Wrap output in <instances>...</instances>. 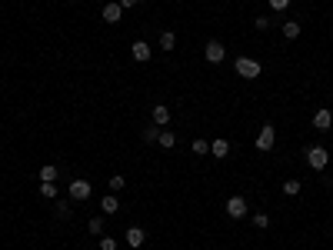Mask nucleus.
I'll use <instances>...</instances> for the list:
<instances>
[{
    "instance_id": "18",
    "label": "nucleus",
    "mask_w": 333,
    "mask_h": 250,
    "mask_svg": "<svg viewBox=\"0 0 333 250\" xmlns=\"http://www.w3.org/2000/svg\"><path fill=\"white\" fill-rule=\"evenodd\" d=\"M283 194L297 197V194H300V180H283Z\"/></svg>"
},
{
    "instance_id": "3",
    "label": "nucleus",
    "mask_w": 333,
    "mask_h": 250,
    "mask_svg": "<svg viewBox=\"0 0 333 250\" xmlns=\"http://www.w3.org/2000/svg\"><path fill=\"white\" fill-rule=\"evenodd\" d=\"M203 54H206V60H210V64H220L223 57H227V47H223L220 40H210V44L203 47Z\"/></svg>"
},
{
    "instance_id": "4",
    "label": "nucleus",
    "mask_w": 333,
    "mask_h": 250,
    "mask_svg": "<svg viewBox=\"0 0 333 250\" xmlns=\"http://www.w3.org/2000/svg\"><path fill=\"white\" fill-rule=\"evenodd\" d=\"M227 214H230L233 220H240V217H246V200L243 197H230V200H227Z\"/></svg>"
},
{
    "instance_id": "8",
    "label": "nucleus",
    "mask_w": 333,
    "mask_h": 250,
    "mask_svg": "<svg viewBox=\"0 0 333 250\" xmlns=\"http://www.w3.org/2000/svg\"><path fill=\"white\" fill-rule=\"evenodd\" d=\"M130 54H134V60H137V64H147V60H150V44L137 40L134 47H130Z\"/></svg>"
},
{
    "instance_id": "2",
    "label": "nucleus",
    "mask_w": 333,
    "mask_h": 250,
    "mask_svg": "<svg viewBox=\"0 0 333 250\" xmlns=\"http://www.w3.org/2000/svg\"><path fill=\"white\" fill-rule=\"evenodd\" d=\"M326 160H330L326 147H310V150H307V163H310L313 170H323V167H326Z\"/></svg>"
},
{
    "instance_id": "25",
    "label": "nucleus",
    "mask_w": 333,
    "mask_h": 250,
    "mask_svg": "<svg viewBox=\"0 0 333 250\" xmlns=\"http://www.w3.org/2000/svg\"><path fill=\"white\" fill-rule=\"evenodd\" d=\"M100 250H117V240H113V237H103V240H100Z\"/></svg>"
},
{
    "instance_id": "9",
    "label": "nucleus",
    "mask_w": 333,
    "mask_h": 250,
    "mask_svg": "<svg viewBox=\"0 0 333 250\" xmlns=\"http://www.w3.org/2000/svg\"><path fill=\"white\" fill-rule=\"evenodd\" d=\"M120 17H123V7H120V4H107V7H103V20H107V24H120Z\"/></svg>"
},
{
    "instance_id": "15",
    "label": "nucleus",
    "mask_w": 333,
    "mask_h": 250,
    "mask_svg": "<svg viewBox=\"0 0 333 250\" xmlns=\"http://www.w3.org/2000/svg\"><path fill=\"white\" fill-rule=\"evenodd\" d=\"M100 210H103V214H117V210H120V203H117V197H103V200H100Z\"/></svg>"
},
{
    "instance_id": "10",
    "label": "nucleus",
    "mask_w": 333,
    "mask_h": 250,
    "mask_svg": "<svg viewBox=\"0 0 333 250\" xmlns=\"http://www.w3.org/2000/svg\"><path fill=\"white\" fill-rule=\"evenodd\" d=\"M210 153H214V157H220V160H223V157H227V153H230V140H214V144H210Z\"/></svg>"
},
{
    "instance_id": "1",
    "label": "nucleus",
    "mask_w": 333,
    "mask_h": 250,
    "mask_svg": "<svg viewBox=\"0 0 333 250\" xmlns=\"http://www.w3.org/2000/svg\"><path fill=\"white\" fill-rule=\"evenodd\" d=\"M237 73L240 77H246V80H257V77H260V64H257V60H250V57H237Z\"/></svg>"
},
{
    "instance_id": "16",
    "label": "nucleus",
    "mask_w": 333,
    "mask_h": 250,
    "mask_svg": "<svg viewBox=\"0 0 333 250\" xmlns=\"http://www.w3.org/2000/svg\"><path fill=\"white\" fill-rule=\"evenodd\" d=\"M174 44H177V33L174 30H163V33H160V47H163V50H174Z\"/></svg>"
},
{
    "instance_id": "20",
    "label": "nucleus",
    "mask_w": 333,
    "mask_h": 250,
    "mask_svg": "<svg viewBox=\"0 0 333 250\" xmlns=\"http://www.w3.org/2000/svg\"><path fill=\"white\" fill-rule=\"evenodd\" d=\"M40 197H57V184H44V180H40Z\"/></svg>"
},
{
    "instance_id": "19",
    "label": "nucleus",
    "mask_w": 333,
    "mask_h": 250,
    "mask_svg": "<svg viewBox=\"0 0 333 250\" xmlns=\"http://www.w3.org/2000/svg\"><path fill=\"white\" fill-rule=\"evenodd\" d=\"M143 140H147V144H157V140H160V127H157V123L143 130Z\"/></svg>"
},
{
    "instance_id": "28",
    "label": "nucleus",
    "mask_w": 333,
    "mask_h": 250,
    "mask_svg": "<svg viewBox=\"0 0 333 250\" xmlns=\"http://www.w3.org/2000/svg\"><path fill=\"white\" fill-rule=\"evenodd\" d=\"M254 24H257V30H267V27H270V17H257Z\"/></svg>"
},
{
    "instance_id": "7",
    "label": "nucleus",
    "mask_w": 333,
    "mask_h": 250,
    "mask_svg": "<svg viewBox=\"0 0 333 250\" xmlns=\"http://www.w3.org/2000/svg\"><path fill=\"white\" fill-rule=\"evenodd\" d=\"M313 127L326 134V130L333 127V113H330V110H317V113H313Z\"/></svg>"
},
{
    "instance_id": "12",
    "label": "nucleus",
    "mask_w": 333,
    "mask_h": 250,
    "mask_svg": "<svg viewBox=\"0 0 333 250\" xmlns=\"http://www.w3.org/2000/svg\"><path fill=\"white\" fill-rule=\"evenodd\" d=\"M160 147H163V150H174L177 147V134L174 130H160V140H157Z\"/></svg>"
},
{
    "instance_id": "17",
    "label": "nucleus",
    "mask_w": 333,
    "mask_h": 250,
    "mask_svg": "<svg viewBox=\"0 0 333 250\" xmlns=\"http://www.w3.org/2000/svg\"><path fill=\"white\" fill-rule=\"evenodd\" d=\"M40 180H44V184H54V180H57V167H50V163H47V167H40Z\"/></svg>"
},
{
    "instance_id": "14",
    "label": "nucleus",
    "mask_w": 333,
    "mask_h": 250,
    "mask_svg": "<svg viewBox=\"0 0 333 250\" xmlns=\"http://www.w3.org/2000/svg\"><path fill=\"white\" fill-rule=\"evenodd\" d=\"M283 37H286V40H297V37H300V24H297V20H286V24H283Z\"/></svg>"
},
{
    "instance_id": "29",
    "label": "nucleus",
    "mask_w": 333,
    "mask_h": 250,
    "mask_svg": "<svg viewBox=\"0 0 333 250\" xmlns=\"http://www.w3.org/2000/svg\"><path fill=\"white\" fill-rule=\"evenodd\" d=\"M120 7H137V4H140V0H117Z\"/></svg>"
},
{
    "instance_id": "24",
    "label": "nucleus",
    "mask_w": 333,
    "mask_h": 250,
    "mask_svg": "<svg viewBox=\"0 0 333 250\" xmlns=\"http://www.w3.org/2000/svg\"><path fill=\"white\" fill-rule=\"evenodd\" d=\"M210 150V144H206V140H193V153H206Z\"/></svg>"
},
{
    "instance_id": "21",
    "label": "nucleus",
    "mask_w": 333,
    "mask_h": 250,
    "mask_svg": "<svg viewBox=\"0 0 333 250\" xmlns=\"http://www.w3.org/2000/svg\"><path fill=\"white\" fill-rule=\"evenodd\" d=\"M254 227H257V230H267V227H270V217H267V214H254Z\"/></svg>"
},
{
    "instance_id": "11",
    "label": "nucleus",
    "mask_w": 333,
    "mask_h": 250,
    "mask_svg": "<svg viewBox=\"0 0 333 250\" xmlns=\"http://www.w3.org/2000/svg\"><path fill=\"white\" fill-rule=\"evenodd\" d=\"M153 123H157V127L170 123V110H166V104H157V107H153Z\"/></svg>"
},
{
    "instance_id": "23",
    "label": "nucleus",
    "mask_w": 333,
    "mask_h": 250,
    "mask_svg": "<svg viewBox=\"0 0 333 250\" xmlns=\"http://www.w3.org/2000/svg\"><path fill=\"white\" fill-rule=\"evenodd\" d=\"M87 227H90V234H100V230H103V220H100V217H90Z\"/></svg>"
},
{
    "instance_id": "13",
    "label": "nucleus",
    "mask_w": 333,
    "mask_h": 250,
    "mask_svg": "<svg viewBox=\"0 0 333 250\" xmlns=\"http://www.w3.org/2000/svg\"><path fill=\"white\" fill-rule=\"evenodd\" d=\"M143 240H147V234H143L140 227H130V230H127V243H130V247H140Z\"/></svg>"
},
{
    "instance_id": "6",
    "label": "nucleus",
    "mask_w": 333,
    "mask_h": 250,
    "mask_svg": "<svg viewBox=\"0 0 333 250\" xmlns=\"http://www.w3.org/2000/svg\"><path fill=\"white\" fill-rule=\"evenodd\" d=\"M87 197H90L87 180H70V200H87Z\"/></svg>"
},
{
    "instance_id": "26",
    "label": "nucleus",
    "mask_w": 333,
    "mask_h": 250,
    "mask_svg": "<svg viewBox=\"0 0 333 250\" xmlns=\"http://www.w3.org/2000/svg\"><path fill=\"white\" fill-rule=\"evenodd\" d=\"M270 7H273V10H286V7H290V0H270Z\"/></svg>"
},
{
    "instance_id": "22",
    "label": "nucleus",
    "mask_w": 333,
    "mask_h": 250,
    "mask_svg": "<svg viewBox=\"0 0 333 250\" xmlns=\"http://www.w3.org/2000/svg\"><path fill=\"white\" fill-rule=\"evenodd\" d=\"M107 184H110V190H113V194H117V190H123V184H127V180L120 177V174H113V177L107 180Z\"/></svg>"
},
{
    "instance_id": "27",
    "label": "nucleus",
    "mask_w": 333,
    "mask_h": 250,
    "mask_svg": "<svg viewBox=\"0 0 333 250\" xmlns=\"http://www.w3.org/2000/svg\"><path fill=\"white\" fill-rule=\"evenodd\" d=\"M57 217L67 220V217H70V207H67V203H60V207H57Z\"/></svg>"
},
{
    "instance_id": "5",
    "label": "nucleus",
    "mask_w": 333,
    "mask_h": 250,
    "mask_svg": "<svg viewBox=\"0 0 333 250\" xmlns=\"http://www.w3.org/2000/svg\"><path fill=\"white\" fill-rule=\"evenodd\" d=\"M273 140H277V130H273V123H267V127L260 130V137H257V150H270Z\"/></svg>"
}]
</instances>
